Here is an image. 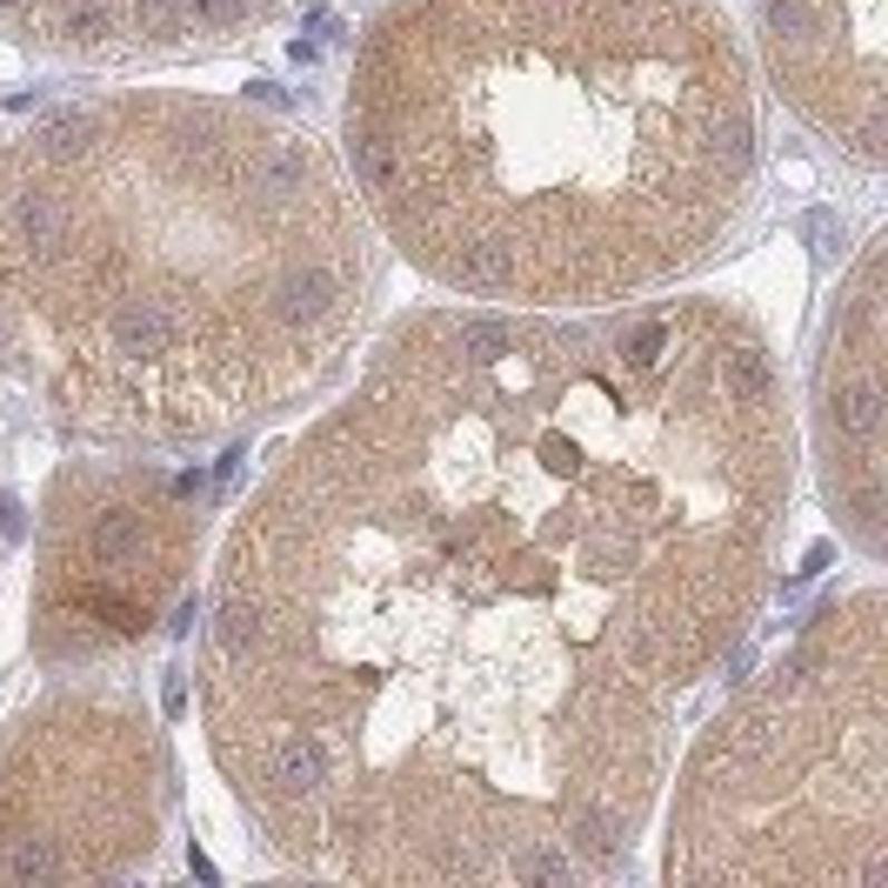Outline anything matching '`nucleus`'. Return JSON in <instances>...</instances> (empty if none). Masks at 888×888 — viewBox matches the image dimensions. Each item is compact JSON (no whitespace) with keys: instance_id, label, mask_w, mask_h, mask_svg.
Listing matches in <instances>:
<instances>
[{"instance_id":"obj_1","label":"nucleus","mask_w":888,"mask_h":888,"mask_svg":"<svg viewBox=\"0 0 888 888\" xmlns=\"http://www.w3.org/2000/svg\"><path fill=\"white\" fill-rule=\"evenodd\" d=\"M789 495L782 374L729 301L408 314L221 548L207 749L301 876H608Z\"/></svg>"},{"instance_id":"obj_2","label":"nucleus","mask_w":888,"mask_h":888,"mask_svg":"<svg viewBox=\"0 0 888 888\" xmlns=\"http://www.w3.org/2000/svg\"><path fill=\"white\" fill-rule=\"evenodd\" d=\"M341 140L368 221L468 301L615 308L729 234L755 80L722 0H394Z\"/></svg>"},{"instance_id":"obj_3","label":"nucleus","mask_w":888,"mask_h":888,"mask_svg":"<svg viewBox=\"0 0 888 888\" xmlns=\"http://www.w3.org/2000/svg\"><path fill=\"white\" fill-rule=\"evenodd\" d=\"M20 147V354L67 435L214 441L354 348L381 247L341 160L214 94H114Z\"/></svg>"},{"instance_id":"obj_4","label":"nucleus","mask_w":888,"mask_h":888,"mask_svg":"<svg viewBox=\"0 0 888 888\" xmlns=\"http://www.w3.org/2000/svg\"><path fill=\"white\" fill-rule=\"evenodd\" d=\"M669 882L888 888V602H822L695 742L669 809Z\"/></svg>"},{"instance_id":"obj_5","label":"nucleus","mask_w":888,"mask_h":888,"mask_svg":"<svg viewBox=\"0 0 888 888\" xmlns=\"http://www.w3.org/2000/svg\"><path fill=\"white\" fill-rule=\"evenodd\" d=\"M207 495V475H167L160 461L60 468L40 508L33 655L87 669L147 642L201 555Z\"/></svg>"},{"instance_id":"obj_6","label":"nucleus","mask_w":888,"mask_h":888,"mask_svg":"<svg viewBox=\"0 0 888 888\" xmlns=\"http://www.w3.org/2000/svg\"><path fill=\"white\" fill-rule=\"evenodd\" d=\"M167 755L120 695H47L0 735V882H114L160 849Z\"/></svg>"},{"instance_id":"obj_7","label":"nucleus","mask_w":888,"mask_h":888,"mask_svg":"<svg viewBox=\"0 0 888 888\" xmlns=\"http://www.w3.org/2000/svg\"><path fill=\"white\" fill-rule=\"evenodd\" d=\"M782 100L836 134L862 167L888 154V27L882 0H755Z\"/></svg>"},{"instance_id":"obj_8","label":"nucleus","mask_w":888,"mask_h":888,"mask_svg":"<svg viewBox=\"0 0 888 888\" xmlns=\"http://www.w3.org/2000/svg\"><path fill=\"white\" fill-rule=\"evenodd\" d=\"M882 241L856 261L842 308L829 321V354L816 374V408H822V468H829V501L849 521L856 548L882 555V508H888V388H882Z\"/></svg>"},{"instance_id":"obj_9","label":"nucleus","mask_w":888,"mask_h":888,"mask_svg":"<svg viewBox=\"0 0 888 888\" xmlns=\"http://www.w3.org/2000/svg\"><path fill=\"white\" fill-rule=\"evenodd\" d=\"M281 0H0V27L53 60H134L187 40H227L274 20Z\"/></svg>"},{"instance_id":"obj_10","label":"nucleus","mask_w":888,"mask_h":888,"mask_svg":"<svg viewBox=\"0 0 888 888\" xmlns=\"http://www.w3.org/2000/svg\"><path fill=\"white\" fill-rule=\"evenodd\" d=\"M13 354H20V147H0V368Z\"/></svg>"}]
</instances>
